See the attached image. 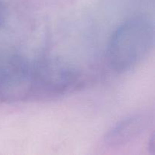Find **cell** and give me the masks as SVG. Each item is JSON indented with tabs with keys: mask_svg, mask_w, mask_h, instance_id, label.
I'll list each match as a JSON object with an SVG mask.
<instances>
[{
	"mask_svg": "<svg viewBox=\"0 0 155 155\" xmlns=\"http://www.w3.org/2000/svg\"><path fill=\"white\" fill-rule=\"evenodd\" d=\"M33 64L17 54L0 58V101L14 103L33 97Z\"/></svg>",
	"mask_w": 155,
	"mask_h": 155,
	"instance_id": "obj_3",
	"label": "cell"
},
{
	"mask_svg": "<svg viewBox=\"0 0 155 155\" xmlns=\"http://www.w3.org/2000/svg\"><path fill=\"white\" fill-rule=\"evenodd\" d=\"M151 116L146 114L132 115L112 127L104 136V142L110 147H121L136 140L148 129Z\"/></svg>",
	"mask_w": 155,
	"mask_h": 155,
	"instance_id": "obj_4",
	"label": "cell"
},
{
	"mask_svg": "<svg viewBox=\"0 0 155 155\" xmlns=\"http://www.w3.org/2000/svg\"><path fill=\"white\" fill-rule=\"evenodd\" d=\"M32 98H51L74 90L80 83L78 71L64 61L46 58L33 63Z\"/></svg>",
	"mask_w": 155,
	"mask_h": 155,
	"instance_id": "obj_2",
	"label": "cell"
},
{
	"mask_svg": "<svg viewBox=\"0 0 155 155\" xmlns=\"http://www.w3.org/2000/svg\"><path fill=\"white\" fill-rule=\"evenodd\" d=\"M154 44L153 23L145 17L131 18L115 30L109 41V64L118 73L131 71L147 58Z\"/></svg>",
	"mask_w": 155,
	"mask_h": 155,
	"instance_id": "obj_1",
	"label": "cell"
},
{
	"mask_svg": "<svg viewBox=\"0 0 155 155\" xmlns=\"http://www.w3.org/2000/svg\"><path fill=\"white\" fill-rule=\"evenodd\" d=\"M8 11L5 5L2 0H0V28L5 25L7 20Z\"/></svg>",
	"mask_w": 155,
	"mask_h": 155,
	"instance_id": "obj_5",
	"label": "cell"
}]
</instances>
